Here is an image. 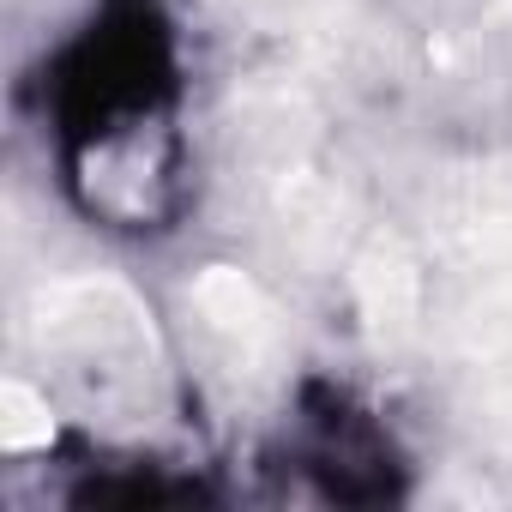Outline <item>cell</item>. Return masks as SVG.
Segmentation results:
<instances>
[{
  "label": "cell",
  "mask_w": 512,
  "mask_h": 512,
  "mask_svg": "<svg viewBox=\"0 0 512 512\" xmlns=\"http://www.w3.org/2000/svg\"><path fill=\"white\" fill-rule=\"evenodd\" d=\"M49 440H55L49 398L31 392L25 380H7V386H0V446H7V452H31V446H49Z\"/></svg>",
  "instance_id": "cell-6"
},
{
  "label": "cell",
  "mask_w": 512,
  "mask_h": 512,
  "mask_svg": "<svg viewBox=\"0 0 512 512\" xmlns=\"http://www.w3.org/2000/svg\"><path fill=\"white\" fill-rule=\"evenodd\" d=\"M193 308H199L205 332L223 344V356H229L235 368H272V362H278V350H284L278 308H272V296L253 284L247 272H235V266L199 272Z\"/></svg>",
  "instance_id": "cell-5"
},
{
  "label": "cell",
  "mask_w": 512,
  "mask_h": 512,
  "mask_svg": "<svg viewBox=\"0 0 512 512\" xmlns=\"http://www.w3.org/2000/svg\"><path fill=\"white\" fill-rule=\"evenodd\" d=\"M31 338L73 368L79 386L97 380L103 398H139L157 374V338L145 302L115 278H61L31 302Z\"/></svg>",
  "instance_id": "cell-3"
},
{
  "label": "cell",
  "mask_w": 512,
  "mask_h": 512,
  "mask_svg": "<svg viewBox=\"0 0 512 512\" xmlns=\"http://www.w3.org/2000/svg\"><path fill=\"white\" fill-rule=\"evenodd\" d=\"M241 25L272 49V73L326 79L362 43V0H235Z\"/></svg>",
  "instance_id": "cell-4"
},
{
  "label": "cell",
  "mask_w": 512,
  "mask_h": 512,
  "mask_svg": "<svg viewBox=\"0 0 512 512\" xmlns=\"http://www.w3.org/2000/svg\"><path fill=\"white\" fill-rule=\"evenodd\" d=\"M428 326L470 422L512 452V157L458 163L428 217Z\"/></svg>",
  "instance_id": "cell-1"
},
{
  "label": "cell",
  "mask_w": 512,
  "mask_h": 512,
  "mask_svg": "<svg viewBox=\"0 0 512 512\" xmlns=\"http://www.w3.org/2000/svg\"><path fill=\"white\" fill-rule=\"evenodd\" d=\"M229 145H235L241 199L253 205L260 229L308 266L350 272L368 229H362L356 199L332 163L326 127L314 115V85L284 79V73H260L235 103Z\"/></svg>",
  "instance_id": "cell-2"
}]
</instances>
